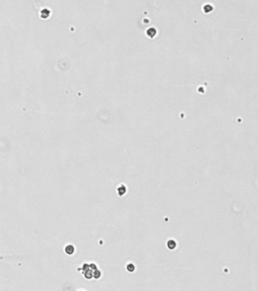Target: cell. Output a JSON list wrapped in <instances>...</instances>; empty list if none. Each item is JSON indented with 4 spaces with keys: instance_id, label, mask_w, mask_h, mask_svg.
I'll list each match as a JSON object with an SVG mask.
<instances>
[{
    "instance_id": "6da1fadb",
    "label": "cell",
    "mask_w": 258,
    "mask_h": 291,
    "mask_svg": "<svg viewBox=\"0 0 258 291\" xmlns=\"http://www.w3.org/2000/svg\"><path fill=\"white\" fill-rule=\"evenodd\" d=\"M167 248H168L170 250L175 249L176 247V242L174 240H169L167 242Z\"/></svg>"
},
{
    "instance_id": "7a4b0ae2",
    "label": "cell",
    "mask_w": 258,
    "mask_h": 291,
    "mask_svg": "<svg viewBox=\"0 0 258 291\" xmlns=\"http://www.w3.org/2000/svg\"><path fill=\"white\" fill-rule=\"evenodd\" d=\"M126 191H127V189H126V187L124 185H120L118 188H117V193H118V195L119 196H123L126 193Z\"/></svg>"
},
{
    "instance_id": "3957f363",
    "label": "cell",
    "mask_w": 258,
    "mask_h": 291,
    "mask_svg": "<svg viewBox=\"0 0 258 291\" xmlns=\"http://www.w3.org/2000/svg\"><path fill=\"white\" fill-rule=\"evenodd\" d=\"M126 268H127V270L129 272H130V273L134 272L135 270H136V266H135L132 263H129V264H127Z\"/></svg>"
},
{
    "instance_id": "277c9868",
    "label": "cell",
    "mask_w": 258,
    "mask_h": 291,
    "mask_svg": "<svg viewBox=\"0 0 258 291\" xmlns=\"http://www.w3.org/2000/svg\"><path fill=\"white\" fill-rule=\"evenodd\" d=\"M95 274H96V275H94V277H95V278H99V277H100V276H101V272H100L99 271L96 270V271H95Z\"/></svg>"
}]
</instances>
